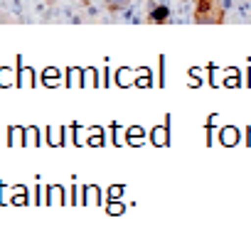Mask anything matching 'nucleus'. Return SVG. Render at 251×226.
Listing matches in <instances>:
<instances>
[{"label": "nucleus", "mask_w": 251, "mask_h": 226, "mask_svg": "<svg viewBox=\"0 0 251 226\" xmlns=\"http://www.w3.org/2000/svg\"><path fill=\"white\" fill-rule=\"evenodd\" d=\"M224 15L222 0H192V23L197 25H222Z\"/></svg>", "instance_id": "obj_1"}, {"label": "nucleus", "mask_w": 251, "mask_h": 226, "mask_svg": "<svg viewBox=\"0 0 251 226\" xmlns=\"http://www.w3.org/2000/svg\"><path fill=\"white\" fill-rule=\"evenodd\" d=\"M131 3H133V0H103V8H106V13L118 15V13H123L126 8H128Z\"/></svg>", "instance_id": "obj_3"}, {"label": "nucleus", "mask_w": 251, "mask_h": 226, "mask_svg": "<svg viewBox=\"0 0 251 226\" xmlns=\"http://www.w3.org/2000/svg\"><path fill=\"white\" fill-rule=\"evenodd\" d=\"M170 20H173V13H170V8H168L165 3L153 5V8L148 10V15H146V23H148V25H165V23H170Z\"/></svg>", "instance_id": "obj_2"}]
</instances>
